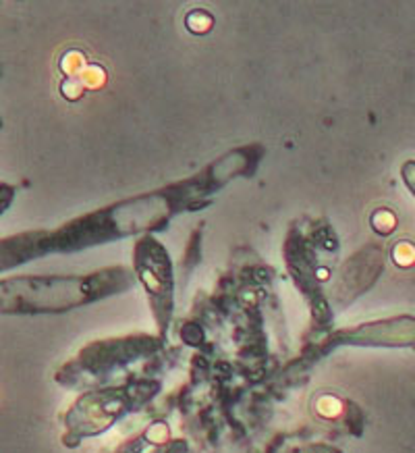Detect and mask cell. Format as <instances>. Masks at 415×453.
<instances>
[{"label":"cell","instance_id":"cell-1","mask_svg":"<svg viewBox=\"0 0 415 453\" xmlns=\"http://www.w3.org/2000/svg\"><path fill=\"white\" fill-rule=\"evenodd\" d=\"M179 214L172 198L158 189L114 202L65 223L54 231H33L0 241V268L17 266L46 254H71L118 241L131 235H152Z\"/></svg>","mask_w":415,"mask_h":453},{"label":"cell","instance_id":"cell-2","mask_svg":"<svg viewBox=\"0 0 415 453\" xmlns=\"http://www.w3.org/2000/svg\"><path fill=\"white\" fill-rule=\"evenodd\" d=\"M135 283V274L125 266H110L89 274L69 277H23L0 285V310L7 312H69L110 295L123 293Z\"/></svg>","mask_w":415,"mask_h":453},{"label":"cell","instance_id":"cell-3","mask_svg":"<svg viewBox=\"0 0 415 453\" xmlns=\"http://www.w3.org/2000/svg\"><path fill=\"white\" fill-rule=\"evenodd\" d=\"M160 385L154 381H140L121 387H104L79 399L67 414V428L77 439L98 437L118 422L129 411L150 401Z\"/></svg>","mask_w":415,"mask_h":453},{"label":"cell","instance_id":"cell-4","mask_svg":"<svg viewBox=\"0 0 415 453\" xmlns=\"http://www.w3.org/2000/svg\"><path fill=\"white\" fill-rule=\"evenodd\" d=\"M133 274L144 285L156 324L164 335L174 310V266L166 248L154 235H142L135 241Z\"/></svg>","mask_w":415,"mask_h":453},{"label":"cell","instance_id":"cell-5","mask_svg":"<svg viewBox=\"0 0 415 453\" xmlns=\"http://www.w3.org/2000/svg\"><path fill=\"white\" fill-rule=\"evenodd\" d=\"M158 347H160V341L150 335H131V337L96 341L79 351V356L63 370L61 379L65 381L69 377V385L79 383V379H89L91 383H98L112 370L146 358Z\"/></svg>","mask_w":415,"mask_h":453},{"label":"cell","instance_id":"cell-6","mask_svg":"<svg viewBox=\"0 0 415 453\" xmlns=\"http://www.w3.org/2000/svg\"><path fill=\"white\" fill-rule=\"evenodd\" d=\"M415 347V316H394L341 328L322 343L328 353L337 347Z\"/></svg>","mask_w":415,"mask_h":453},{"label":"cell","instance_id":"cell-7","mask_svg":"<svg viewBox=\"0 0 415 453\" xmlns=\"http://www.w3.org/2000/svg\"><path fill=\"white\" fill-rule=\"evenodd\" d=\"M382 268L384 252L380 250V245H365L343 264L337 281L332 285L330 300L339 308L349 306L355 298H359L363 291H367L376 283Z\"/></svg>","mask_w":415,"mask_h":453},{"label":"cell","instance_id":"cell-8","mask_svg":"<svg viewBox=\"0 0 415 453\" xmlns=\"http://www.w3.org/2000/svg\"><path fill=\"white\" fill-rule=\"evenodd\" d=\"M166 437H168V426L164 422H156V424H152L144 432V435L135 437V439H129L127 443H123L114 453H144V449L150 443H162Z\"/></svg>","mask_w":415,"mask_h":453},{"label":"cell","instance_id":"cell-9","mask_svg":"<svg viewBox=\"0 0 415 453\" xmlns=\"http://www.w3.org/2000/svg\"><path fill=\"white\" fill-rule=\"evenodd\" d=\"M187 27L193 31V33H206L210 27H212V19L208 13H189L187 17Z\"/></svg>","mask_w":415,"mask_h":453},{"label":"cell","instance_id":"cell-10","mask_svg":"<svg viewBox=\"0 0 415 453\" xmlns=\"http://www.w3.org/2000/svg\"><path fill=\"white\" fill-rule=\"evenodd\" d=\"M401 177L405 187L415 195V160H405L401 167Z\"/></svg>","mask_w":415,"mask_h":453},{"label":"cell","instance_id":"cell-11","mask_svg":"<svg viewBox=\"0 0 415 453\" xmlns=\"http://www.w3.org/2000/svg\"><path fill=\"white\" fill-rule=\"evenodd\" d=\"M372 225L376 227L380 233H388L392 227H394V219H392V212H378L372 216Z\"/></svg>","mask_w":415,"mask_h":453},{"label":"cell","instance_id":"cell-12","mask_svg":"<svg viewBox=\"0 0 415 453\" xmlns=\"http://www.w3.org/2000/svg\"><path fill=\"white\" fill-rule=\"evenodd\" d=\"M150 453H187V443L185 441H170V443H164L160 447H156L154 451Z\"/></svg>","mask_w":415,"mask_h":453}]
</instances>
